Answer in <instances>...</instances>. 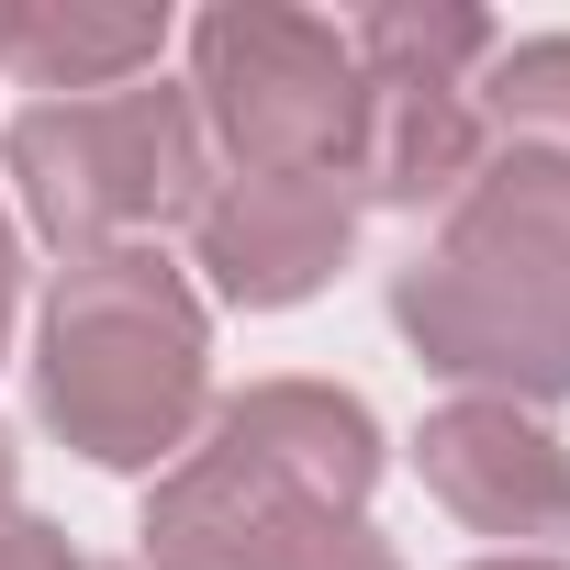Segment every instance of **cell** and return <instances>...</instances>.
<instances>
[{
  "label": "cell",
  "instance_id": "13",
  "mask_svg": "<svg viewBox=\"0 0 570 570\" xmlns=\"http://www.w3.org/2000/svg\"><path fill=\"white\" fill-rule=\"evenodd\" d=\"M279 570H403V559H392V537H381L370 514H336V525H314Z\"/></svg>",
  "mask_w": 570,
  "mask_h": 570
},
{
  "label": "cell",
  "instance_id": "4",
  "mask_svg": "<svg viewBox=\"0 0 570 570\" xmlns=\"http://www.w3.org/2000/svg\"><path fill=\"white\" fill-rule=\"evenodd\" d=\"M190 112L257 179H347L370 79L336 23L279 12V0H224L190 23Z\"/></svg>",
  "mask_w": 570,
  "mask_h": 570
},
{
  "label": "cell",
  "instance_id": "6",
  "mask_svg": "<svg viewBox=\"0 0 570 570\" xmlns=\"http://www.w3.org/2000/svg\"><path fill=\"white\" fill-rule=\"evenodd\" d=\"M347 246H358L347 179H257V168H235V179H213L202 213H190V257H202V279H213V303H235V314H292V303H314L325 279L347 268Z\"/></svg>",
  "mask_w": 570,
  "mask_h": 570
},
{
  "label": "cell",
  "instance_id": "17",
  "mask_svg": "<svg viewBox=\"0 0 570 570\" xmlns=\"http://www.w3.org/2000/svg\"><path fill=\"white\" fill-rule=\"evenodd\" d=\"M470 570H559V559H470Z\"/></svg>",
  "mask_w": 570,
  "mask_h": 570
},
{
  "label": "cell",
  "instance_id": "3",
  "mask_svg": "<svg viewBox=\"0 0 570 570\" xmlns=\"http://www.w3.org/2000/svg\"><path fill=\"white\" fill-rule=\"evenodd\" d=\"M23 224L57 257H112L146 246L157 224H190L213 190V135L190 112V90L135 79V90H90V101H35L0 135Z\"/></svg>",
  "mask_w": 570,
  "mask_h": 570
},
{
  "label": "cell",
  "instance_id": "14",
  "mask_svg": "<svg viewBox=\"0 0 570 570\" xmlns=\"http://www.w3.org/2000/svg\"><path fill=\"white\" fill-rule=\"evenodd\" d=\"M0 570H79V548H68V525H46V514H0Z\"/></svg>",
  "mask_w": 570,
  "mask_h": 570
},
{
  "label": "cell",
  "instance_id": "1",
  "mask_svg": "<svg viewBox=\"0 0 570 570\" xmlns=\"http://www.w3.org/2000/svg\"><path fill=\"white\" fill-rule=\"evenodd\" d=\"M392 325L425 370L492 403H570V157L492 146L448 235L392 268Z\"/></svg>",
  "mask_w": 570,
  "mask_h": 570
},
{
  "label": "cell",
  "instance_id": "5",
  "mask_svg": "<svg viewBox=\"0 0 570 570\" xmlns=\"http://www.w3.org/2000/svg\"><path fill=\"white\" fill-rule=\"evenodd\" d=\"M314 525H336V503H314L268 448H246L235 425H202L135 525V570H279Z\"/></svg>",
  "mask_w": 570,
  "mask_h": 570
},
{
  "label": "cell",
  "instance_id": "7",
  "mask_svg": "<svg viewBox=\"0 0 570 570\" xmlns=\"http://www.w3.org/2000/svg\"><path fill=\"white\" fill-rule=\"evenodd\" d=\"M414 481L470 537H503V559H548V537H570V448L525 403H492V392L436 403L414 436Z\"/></svg>",
  "mask_w": 570,
  "mask_h": 570
},
{
  "label": "cell",
  "instance_id": "9",
  "mask_svg": "<svg viewBox=\"0 0 570 570\" xmlns=\"http://www.w3.org/2000/svg\"><path fill=\"white\" fill-rule=\"evenodd\" d=\"M213 425H235L246 448H268L279 470H292L314 503H336V514H358L370 481H381V414L358 392H336V381H246V392L213 403Z\"/></svg>",
  "mask_w": 570,
  "mask_h": 570
},
{
  "label": "cell",
  "instance_id": "2",
  "mask_svg": "<svg viewBox=\"0 0 570 570\" xmlns=\"http://www.w3.org/2000/svg\"><path fill=\"white\" fill-rule=\"evenodd\" d=\"M35 414L90 470H168L213 425V314L157 246L68 257L46 279Z\"/></svg>",
  "mask_w": 570,
  "mask_h": 570
},
{
  "label": "cell",
  "instance_id": "15",
  "mask_svg": "<svg viewBox=\"0 0 570 570\" xmlns=\"http://www.w3.org/2000/svg\"><path fill=\"white\" fill-rule=\"evenodd\" d=\"M12 314H23V224L0 202V347H12Z\"/></svg>",
  "mask_w": 570,
  "mask_h": 570
},
{
  "label": "cell",
  "instance_id": "10",
  "mask_svg": "<svg viewBox=\"0 0 570 570\" xmlns=\"http://www.w3.org/2000/svg\"><path fill=\"white\" fill-rule=\"evenodd\" d=\"M492 135L470 112V90H370L358 112V157H347V202H381V213H448L470 179H481Z\"/></svg>",
  "mask_w": 570,
  "mask_h": 570
},
{
  "label": "cell",
  "instance_id": "8",
  "mask_svg": "<svg viewBox=\"0 0 570 570\" xmlns=\"http://www.w3.org/2000/svg\"><path fill=\"white\" fill-rule=\"evenodd\" d=\"M168 57V12H124V0H0V79L46 101L135 90Z\"/></svg>",
  "mask_w": 570,
  "mask_h": 570
},
{
  "label": "cell",
  "instance_id": "11",
  "mask_svg": "<svg viewBox=\"0 0 570 570\" xmlns=\"http://www.w3.org/2000/svg\"><path fill=\"white\" fill-rule=\"evenodd\" d=\"M492 12H470V0H381V12L347 23V57L370 90H470L492 68Z\"/></svg>",
  "mask_w": 570,
  "mask_h": 570
},
{
  "label": "cell",
  "instance_id": "12",
  "mask_svg": "<svg viewBox=\"0 0 570 570\" xmlns=\"http://www.w3.org/2000/svg\"><path fill=\"white\" fill-rule=\"evenodd\" d=\"M470 112H481V135L514 146V157H570V35L492 46V68L470 79Z\"/></svg>",
  "mask_w": 570,
  "mask_h": 570
},
{
  "label": "cell",
  "instance_id": "18",
  "mask_svg": "<svg viewBox=\"0 0 570 570\" xmlns=\"http://www.w3.org/2000/svg\"><path fill=\"white\" fill-rule=\"evenodd\" d=\"M124 570H135V559H124Z\"/></svg>",
  "mask_w": 570,
  "mask_h": 570
},
{
  "label": "cell",
  "instance_id": "16",
  "mask_svg": "<svg viewBox=\"0 0 570 570\" xmlns=\"http://www.w3.org/2000/svg\"><path fill=\"white\" fill-rule=\"evenodd\" d=\"M12 492H23V459H12V436H0V514H12Z\"/></svg>",
  "mask_w": 570,
  "mask_h": 570
}]
</instances>
